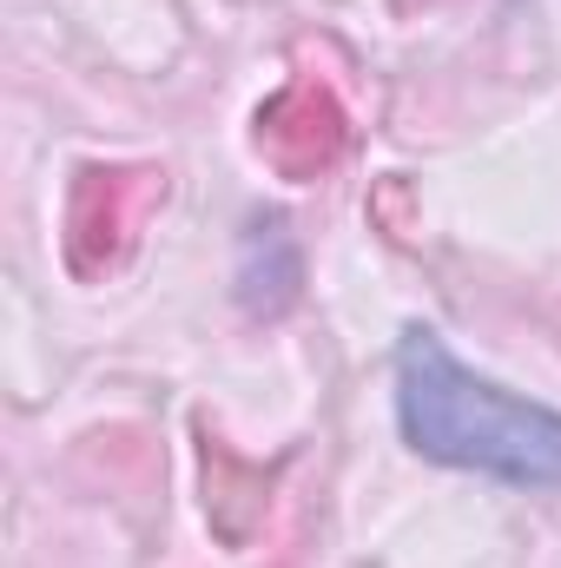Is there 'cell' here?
<instances>
[{"label": "cell", "instance_id": "2", "mask_svg": "<svg viewBox=\"0 0 561 568\" xmlns=\"http://www.w3.org/2000/svg\"><path fill=\"white\" fill-rule=\"evenodd\" d=\"M152 199H159V172L152 165H80L73 172L67 239H60L73 278H106V272L126 265Z\"/></svg>", "mask_w": 561, "mask_h": 568}, {"label": "cell", "instance_id": "3", "mask_svg": "<svg viewBox=\"0 0 561 568\" xmlns=\"http://www.w3.org/2000/svg\"><path fill=\"white\" fill-rule=\"evenodd\" d=\"M252 140H258L265 165H272L278 179L310 185V179H324V172L344 159L350 120H344V106H337V93H330L324 80H290V87H278V93L258 106Z\"/></svg>", "mask_w": 561, "mask_h": 568}, {"label": "cell", "instance_id": "4", "mask_svg": "<svg viewBox=\"0 0 561 568\" xmlns=\"http://www.w3.org/2000/svg\"><path fill=\"white\" fill-rule=\"evenodd\" d=\"M198 469H205L212 536L225 549H252V536L265 529V509H272V489H278L284 463H252V456H238L212 424H198Z\"/></svg>", "mask_w": 561, "mask_h": 568}, {"label": "cell", "instance_id": "1", "mask_svg": "<svg viewBox=\"0 0 561 568\" xmlns=\"http://www.w3.org/2000/svg\"><path fill=\"white\" fill-rule=\"evenodd\" d=\"M397 417L410 449L449 469H482L522 489H561V417L462 371L436 331L397 344Z\"/></svg>", "mask_w": 561, "mask_h": 568}]
</instances>
